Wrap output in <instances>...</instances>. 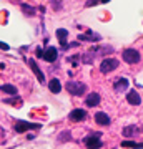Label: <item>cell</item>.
Listing matches in <instances>:
<instances>
[{"label":"cell","instance_id":"obj_20","mask_svg":"<svg viewBox=\"0 0 143 149\" xmlns=\"http://www.w3.org/2000/svg\"><path fill=\"white\" fill-rule=\"evenodd\" d=\"M0 48H2V50H8V45H7V43H2V42H0Z\"/></svg>","mask_w":143,"mask_h":149},{"label":"cell","instance_id":"obj_12","mask_svg":"<svg viewBox=\"0 0 143 149\" xmlns=\"http://www.w3.org/2000/svg\"><path fill=\"white\" fill-rule=\"evenodd\" d=\"M48 90L52 91L53 95H57L62 91V85H60V80L58 78H52V80L48 81Z\"/></svg>","mask_w":143,"mask_h":149},{"label":"cell","instance_id":"obj_7","mask_svg":"<svg viewBox=\"0 0 143 149\" xmlns=\"http://www.w3.org/2000/svg\"><path fill=\"white\" fill-rule=\"evenodd\" d=\"M70 118V121H73V123H80V121H83L85 118H87V111L85 109H72L68 114Z\"/></svg>","mask_w":143,"mask_h":149},{"label":"cell","instance_id":"obj_21","mask_svg":"<svg viewBox=\"0 0 143 149\" xmlns=\"http://www.w3.org/2000/svg\"><path fill=\"white\" fill-rule=\"evenodd\" d=\"M87 149H95V148H87Z\"/></svg>","mask_w":143,"mask_h":149},{"label":"cell","instance_id":"obj_15","mask_svg":"<svg viewBox=\"0 0 143 149\" xmlns=\"http://www.w3.org/2000/svg\"><path fill=\"white\" fill-rule=\"evenodd\" d=\"M137 126H127V128L123 129V134L127 136V138H132V136H135L137 134Z\"/></svg>","mask_w":143,"mask_h":149},{"label":"cell","instance_id":"obj_14","mask_svg":"<svg viewBox=\"0 0 143 149\" xmlns=\"http://www.w3.org/2000/svg\"><path fill=\"white\" fill-rule=\"evenodd\" d=\"M0 91H4V93H7V95H12V96H15L18 91H17V88L13 85H2L0 86Z\"/></svg>","mask_w":143,"mask_h":149},{"label":"cell","instance_id":"obj_5","mask_svg":"<svg viewBox=\"0 0 143 149\" xmlns=\"http://www.w3.org/2000/svg\"><path fill=\"white\" fill-rule=\"evenodd\" d=\"M40 124H33V123H27V121H15V131L17 133H23L27 129H38Z\"/></svg>","mask_w":143,"mask_h":149},{"label":"cell","instance_id":"obj_13","mask_svg":"<svg viewBox=\"0 0 143 149\" xmlns=\"http://www.w3.org/2000/svg\"><path fill=\"white\" fill-rule=\"evenodd\" d=\"M128 88V80L127 78H118L115 80V91L120 93V91H125Z\"/></svg>","mask_w":143,"mask_h":149},{"label":"cell","instance_id":"obj_3","mask_svg":"<svg viewBox=\"0 0 143 149\" xmlns=\"http://www.w3.org/2000/svg\"><path fill=\"white\" fill-rule=\"evenodd\" d=\"M117 68H118V60H115V58H105L100 65L101 73H110V71H113Z\"/></svg>","mask_w":143,"mask_h":149},{"label":"cell","instance_id":"obj_1","mask_svg":"<svg viewBox=\"0 0 143 149\" xmlns=\"http://www.w3.org/2000/svg\"><path fill=\"white\" fill-rule=\"evenodd\" d=\"M67 91H68L70 95L82 96L87 91V85H83L82 81H68L67 83Z\"/></svg>","mask_w":143,"mask_h":149},{"label":"cell","instance_id":"obj_16","mask_svg":"<svg viewBox=\"0 0 143 149\" xmlns=\"http://www.w3.org/2000/svg\"><path fill=\"white\" fill-rule=\"evenodd\" d=\"M123 148H135V149H142L143 144L142 143H133V141H125V143H122Z\"/></svg>","mask_w":143,"mask_h":149},{"label":"cell","instance_id":"obj_10","mask_svg":"<svg viewBox=\"0 0 143 149\" xmlns=\"http://www.w3.org/2000/svg\"><path fill=\"white\" fill-rule=\"evenodd\" d=\"M95 121L98 123L100 126H108V124H110V116H108L106 113L98 111V113H95Z\"/></svg>","mask_w":143,"mask_h":149},{"label":"cell","instance_id":"obj_17","mask_svg":"<svg viewBox=\"0 0 143 149\" xmlns=\"http://www.w3.org/2000/svg\"><path fill=\"white\" fill-rule=\"evenodd\" d=\"M67 35H68V32H67L65 28H60V30H57V37L60 38L62 45H65V38H67Z\"/></svg>","mask_w":143,"mask_h":149},{"label":"cell","instance_id":"obj_8","mask_svg":"<svg viewBox=\"0 0 143 149\" xmlns=\"http://www.w3.org/2000/svg\"><path fill=\"white\" fill-rule=\"evenodd\" d=\"M28 65H30V68H32V71L35 73V76H37V80L40 81V83H45V74L42 73V70L38 68V65L35 63V60H28Z\"/></svg>","mask_w":143,"mask_h":149},{"label":"cell","instance_id":"obj_4","mask_svg":"<svg viewBox=\"0 0 143 149\" xmlns=\"http://www.w3.org/2000/svg\"><path fill=\"white\" fill-rule=\"evenodd\" d=\"M85 144L88 146V148H101V141H100V133H93L90 134V136H87L85 138Z\"/></svg>","mask_w":143,"mask_h":149},{"label":"cell","instance_id":"obj_2","mask_svg":"<svg viewBox=\"0 0 143 149\" xmlns=\"http://www.w3.org/2000/svg\"><path fill=\"white\" fill-rule=\"evenodd\" d=\"M123 60H125L127 63H130V65L138 63V61H140V53H138V50H135V48L125 50V52H123Z\"/></svg>","mask_w":143,"mask_h":149},{"label":"cell","instance_id":"obj_9","mask_svg":"<svg viewBox=\"0 0 143 149\" xmlns=\"http://www.w3.org/2000/svg\"><path fill=\"white\" fill-rule=\"evenodd\" d=\"M98 103H100V95L98 93H90L87 96V100H85V104L88 108H95Z\"/></svg>","mask_w":143,"mask_h":149},{"label":"cell","instance_id":"obj_19","mask_svg":"<svg viewBox=\"0 0 143 149\" xmlns=\"http://www.w3.org/2000/svg\"><path fill=\"white\" fill-rule=\"evenodd\" d=\"M60 141H67V139H72V134H70V131H63V133H62V136H60Z\"/></svg>","mask_w":143,"mask_h":149},{"label":"cell","instance_id":"obj_18","mask_svg":"<svg viewBox=\"0 0 143 149\" xmlns=\"http://www.w3.org/2000/svg\"><path fill=\"white\" fill-rule=\"evenodd\" d=\"M22 10L25 12V13H28V15H30V17H32V15H35V10H33L32 7L25 5V3H22Z\"/></svg>","mask_w":143,"mask_h":149},{"label":"cell","instance_id":"obj_6","mask_svg":"<svg viewBox=\"0 0 143 149\" xmlns=\"http://www.w3.org/2000/svg\"><path fill=\"white\" fill-rule=\"evenodd\" d=\"M57 56H58V52H57V48L55 47H48L43 50V55H42V58L45 60V61H55L57 60Z\"/></svg>","mask_w":143,"mask_h":149},{"label":"cell","instance_id":"obj_11","mask_svg":"<svg viewBox=\"0 0 143 149\" xmlns=\"http://www.w3.org/2000/svg\"><path fill=\"white\" fill-rule=\"evenodd\" d=\"M127 101L130 103V104H133V106H138V104L142 103V98H140V95H138L137 91L133 90V91H128V95H127Z\"/></svg>","mask_w":143,"mask_h":149}]
</instances>
